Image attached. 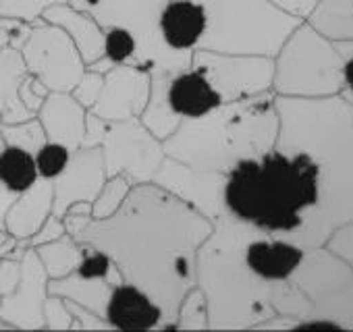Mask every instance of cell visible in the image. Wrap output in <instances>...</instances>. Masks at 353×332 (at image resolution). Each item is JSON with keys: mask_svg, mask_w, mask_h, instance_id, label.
I'll return each instance as SVG.
<instances>
[{"mask_svg": "<svg viewBox=\"0 0 353 332\" xmlns=\"http://www.w3.org/2000/svg\"><path fill=\"white\" fill-rule=\"evenodd\" d=\"M108 270H110V260L104 253H88L77 264L79 278H83V280L104 278L108 274Z\"/></svg>", "mask_w": 353, "mask_h": 332, "instance_id": "44dd1931", "label": "cell"}, {"mask_svg": "<svg viewBox=\"0 0 353 332\" xmlns=\"http://www.w3.org/2000/svg\"><path fill=\"white\" fill-rule=\"evenodd\" d=\"M301 328H336V324H330V322H312V324H303Z\"/></svg>", "mask_w": 353, "mask_h": 332, "instance_id": "484cf974", "label": "cell"}, {"mask_svg": "<svg viewBox=\"0 0 353 332\" xmlns=\"http://www.w3.org/2000/svg\"><path fill=\"white\" fill-rule=\"evenodd\" d=\"M28 75L21 50L13 46L0 48V123H23L32 114L19 100V85Z\"/></svg>", "mask_w": 353, "mask_h": 332, "instance_id": "30bf717a", "label": "cell"}, {"mask_svg": "<svg viewBox=\"0 0 353 332\" xmlns=\"http://www.w3.org/2000/svg\"><path fill=\"white\" fill-rule=\"evenodd\" d=\"M345 79H347V83H349V87L353 90V59L347 63V67H345Z\"/></svg>", "mask_w": 353, "mask_h": 332, "instance_id": "d4e9b609", "label": "cell"}, {"mask_svg": "<svg viewBox=\"0 0 353 332\" xmlns=\"http://www.w3.org/2000/svg\"><path fill=\"white\" fill-rule=\"evenodd\" d=\"M248 266L262 278H287L301 262V251L289 243H252L248 247Z\"/></svg>", "mask_w": 353, "mask_h": 332, "instance_id": "8fae6325", "label": "cell"}, {"mask_svg": "<svg viewBox=\"0 0 353 332\" xmlns=\"http://www.w3.org/2000/svg\"><path fill=\"white\" fill-rule=\"evenodd\" d=\"M48 297V274L34 247L21 256V278L13 293L0 299V318L13 328H44V301Z\"/></svg>", "mask_w": 353, "mask_h": 332, "instance_id": "3957f363", "label": "cell"}, {"mask_svg": "<svg viewBox=\"0 0 353 332\" xmlns=\"http://www.w3.org/2000/svg\"><path fill=\"white\" fill-rule=\"evenodd\" d=\"M0 133L7 145H17L32 154H36L46 141V133L38 116H32L23 123H0Z\"/></svg>", "mask_w": 353, "mask_h": 332, "instance_id": "5bb4252c", "label": "cell"}, {"mask_svg": "<svg viewBox=\"0 0 353 332\" xmlns=\"http://www.w3.org/2000/svg\"><path fill=\"white\" fill-rule=\"evenodd\" d=\"M36 166L42 179L46 181H57L71 162V147H67L61 141H50L46 139L42 147L34 154Z\"/></svg>", "mask_w": 353, "mask_h": 332, "instance_id": "9a60e30c", "label": "cell"}, {"mask_svg": "<svg viewBox=\"0 0 353 332\" xmlns=\"http://www.w3.org/2000/svg\"><path fill=\"white\" fill-rule=\"evenodd\" d=\"M38 181L40 173L32 152L17 145H5L0 149V183L7 189L21 196Z\"/></svg>", "mask_w": 353, "mask_h": 332, "instance_id": "7c38bea8", "label": "cell"}, {"mask_svg": "<svg viewBox=\"0 0 353 332\" xmlns=\"http://www.w3.org/2000/svg\"><path fill=\"white\" fill-rule=\"evenodd\" d=\"M0 299H3V295H0Z\"/></svg>", "mask_w": 353, "mask_h": 332, "instance_id": "f1b7e54d", "label": "cell"}, {"mask_svg": "<svg viewBox=\"0 0 353 332\" xmlns=\"http://www.w3.org/2000/svg\"><path fill=\"white\" fill-rule=\"evenodd\" d=\"M54 3H63V0H0V17L19 19L34 25Z\"/></svg>", "mask_w": 353, "mask_h": 332, "instance_id": "2e32d148", "label": "cell"}, {"mask_svg": "<svg viewBox=\"0 0 353 332\" xmlns=\"http://www.w3.org/2000/svg\"><path fill=\"white\" fill-rule=\"evenodd\" d=\"M166 98L172 112L188 118L204 116L221 104V94L198 71L176 75L170 81Z\"/></svg>", "mask_w": 353, "mask_h": 332, "instance_id": "ba28073f", "label": "cell"}, {"mask_svg": "<svg viewBox=\"0 0 353 332\" xmlns=\"http://www.w3.org/2000/svg\"><path fill=\"white\" fill-rule=\"evenodd\" d=\"M206 25V11L194 0H170L158 17L160 36L172 50L194 48L202 40Z\"/></svg>", "mask_w": 353, "mask_h": 332, "instance_id": "277c9868", "label": "cell"}, {"mask_svg": "<svg viewBox=\"0 0 353 332\" xmlns=\"http://www.w3.org/2000/svg\"><path fill=\"white\" fill-rule=\"evenodd\" d=\"M106 320L119 330H148L160 320V309L139 289L121 284L106 301Z\"/></svg>", "mask_w": 353, "mask_h": 332, "instance_id": "52a82bcc", "label": "cell"}, {"mask_svg": "<svg viewBox=\"0 0 353 332\" xmlns=\"http://www.w3.org/2000/svg\"><path fill=\"white\" fill-rule=\"evenodd\" d=\"M104 56L112 63H125L135 52V36L127 28H110L104 36Z\"/></svg>", "mask_w": 353, "mask_h": 332, "instance_id": "e0dca14e", "label": "cell"}, {"mask_svg": "<svg viewBox=\"0 0 353 332\" xmlns=\"http://www.w3.org/2000/svg\"><path fill=\"white\" fill-rule=\"evenodd\" d=\"M42 19L46 23H52V25H59L61 30H65L67 36L73 40L75 48L79 50L81 59H85L88 63L104 52L102 50L104 48V36L100 34L96 23L88 15H83L81 11L73 9L67 0L50 5L42 13Z\"/></svg>", "mask_w": 353, "mask_h": 332, "instance_id": "9c48e42d", "label": "cell"}, {"mask_svg": "<svg viewBox=\"0 0 353 332\" xmlns=\"http://www.w3.org/2000/svg\"><path fill=\"white\" fill-rule=\"evenodd\" d=\"M79 50L65 30L44 19L32 25L30 38L21 46L28 73L36 75L50 92H69L81 79Z\"/></svg>", "mask_w": 353, "mask_h": 332, "instance_id": "7a4b0ae2", "label": "cell"}, {"mask_svg": "<svg viewBox=\"0 0 353 332\" xmlns=\"http://www.w3.org/2000/svg\"><path fill=\"white\" fill-rule=\"evenodd\" d=\"M5 145H7V143H5V139H3V133H0V149H3Z\"/></svg>", "mask_w": 353, "mask_h": 332, "instance_id": "83f0119b", "label": "cell"}, {"mask_svg": "<svg viewBox=\"0 0 353 332\" xmlns=\"http://www.w3.org/2000/svg\"><path fill=\"white\" fill-rule=\"evenodd\" d=\"M44 326L46 328H71V311L59 295L46 297L44 301Z\"/></svg>", "mask_w": 353, "mask_h": 332, "instance_id": "d6986e66", "label": "cell"}, {"mask_svg": "<svg viewBox=\"0 0 353 332\" xmlns=\"http://www.w3.org/2000/svg\"><path fill=\"white\" fill-rule=\"evenodd\" d=\"M50 90L32 73L26 75V79L21 81L19 85V100L23 102V106L32 112V114H38V110L42 108L44 100L48 98Z\"/></svg>", "mask_w": 353, "mask_h": 332, "instance_id": "ac0fdd59", "label": "cell"}, {"mask_svg": "<svg viewBox=\"0 0 353 332\" xmlns=\"http://www.w3.org/2000/svg\"><path fill=\"white\" fill-rule=\"evenodd\" d=\"M65 231H67V229H65V220L59 218V216H54V214H50V216L44 220V225H42L28 241H21V243H23L26 247H38V245L50 243V241L63 237Z\"/></svg>", "mask_w": 353, "mask_h": 332, "instance_id": "ffe728a7", "label": "cell"}, {"mask_svg": "<svg viewBox=\"0 0 353 332\" xmlns=\"http://www.w3.org/2000/svg\"><path fill=\"white\" fill-rule=\"evenodd\" d=\"M81 108L83 106L75 98H69L63 92H50L42 108L36 114L44 127L46 139L61 141L73 152L83 139V110Z\"/></svg>", "mask_w": 353, "mask_h": 332, "instance_id": "5b68a950", "label": "cell"}, {"mask_svg": "<svg viewBox=\"0 0 353 332\" xmlns=\"http://www.w3.org/2000/svg\"><path fill=\"white\" fill-rule=\"evenodd\" d=\"M17 198H19L17 194H13L11 189H7L3 183H0V229H3V231H7L5 229L7 214H9V210H11V206L15 204Z\"/></svg>", "mask_w": 353, "mask_h": 332, "instance_id": "cb8c5ba5", "label": "cell"}, {"mask_svg": "<svg viewBox=\"0 0 353 332\" xmlns=\"http://www.w3.org/2000/svg\"><path fill=\"white\" fill-rule=\"evenodd\" d=\"M34 249L38 251L44 268H46L48 278H52V280L65 278L79 264L75 247L65 237H59V239H54L50 243H44V245H38Z\"/></svg>", "mask_w": 353, "mask_h": 332, "instance_id": "4fadbf2b", "label": "cell"}, {"mask_svg": "<svg viewBox=\"0 0 353 332\" xmlns=\"http://www.w3.org/2000/svg\"><path fill=\"white\" fill-rule=\"evenodd\" d=\"M318 200V166L307 156L293 160L268 154L262 162L243 160L225 187L229 210L268 231L301 225L299 210Z\"/></svg>", "mask_w": 353, "mask_h": 332, "instance_id": "6da1fadb", "label": "cell"}, {"mask_svg": "<svg viewBox=\"0 0 353 332\" xmlns=\"http://www.w3.org/2000/svg\"><path fill=\"white\" fill-rule=\"evenodd\" d=\"M21 278V260L3 258L0 260V295H9L17 289Z\"/></svg>", "mask_w": 353, "mask_h": 332, "instance_id": "603a6c76", "label": "cell"}, {"mask_svg": "<svg viewBox=\"0 0 353 332\" xmlns=\"http://www.w3.org/2000/svg\"><path fill=\"white\" fill-rule=\"evenodd\" d=\"M7 237H9V233H7V231H3V229H0V243H3V241H5Z\"/></svg>", "mask_w": 353, "mask_h": 332, "instance_id": "4316f807", "label": "cell"}, {"mask_svg": "<svg viewBox=\"0 0 353 332\" xmlns=\"http://www.w3.org/2000/svg\"><path fill=\"white\" fill-rule=\"evenodd\" d=\"M54 204V185L40 177V181L21 194L7 214L5 229L19 241H28L52 214Z\"/></svg>", "mask_w": 353, "mask_h": 332, "instance_id": "8992f818", "label": "cell"}, {"mask_svg": "<svg viewBox=\"0 0 353 332\" xmlns=\"http://www.w3.org/2000/svg\"><path fill=\"white\" fill-rule=\"evenodd\" d=\"M102 87V77L96 73H88L81 75V79L77 81V85L73 87V98L81 104V106H92L98 100V92Z\"/></svg>", "mask_w": 353, "mask_h": 332, "instance_id": "7402d4cb", "label": "cell"}]
</instances>
